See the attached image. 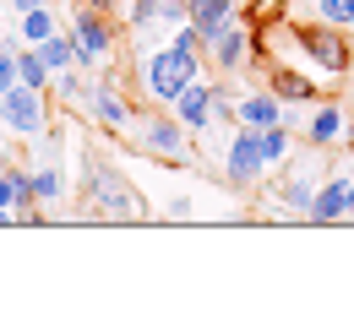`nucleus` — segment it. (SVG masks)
Instances as JSON below:
<instances>
[{
    "label": "nucleus",
    "instance_id": "a878e982",
    "mask_svg": "<svg viewBox=\"0 0 354 315\" xmlns=\"http://www.w3.org/2000/svg\"><path fill=\"white\" fill-rule=\"evenodd\" d=\"M17 218H11V207H0V228H11Z\"/></svg>",
    "mask_w": 354,
    "mask_h": 315
},
{
    "label": "nucleus",
    "instance_id": "20e7f679",
    "mask_svg": "<svg viewBox=\"0 0 354 315\" xmlns=\"http://www.w3.org/2000/svg\"><path fill=\"white\" fill-rule=\"evenodd\" d=\"M71 44H77V71L104 65V60H109V49H115L109 11H93V6H82V11L71 17Z\"/></svg>",
    "mask_w": 354,
    "mask_h": 315
},
{
    "label": "nucleus",
    "instance_id": "c756f323",
    "mask_svg": "<svg viewBox=\"0 0 354 315\" xmlns=\"http://www.w3.org/2000/svg\"><path fill=\"white\" fill-rule=\"evenodd\" d=\"M349 136H354V120H349Z\"/></svg>",
    "mask_w": 354,
    "mask_h": 315
},
{
    "label": "nucleus",
    "instance_id": "6ab92c4d",
    "mask_svg": "<svg viewBox=\"0 0 354 315\" xmlns=\"http://www.w3.org/2000/svg\"><path fill=\"white\" fill-rule=\"evenodd\" d=\"M17 17H22V39H28V44H44L49 33H60L55 6H33V11H17Z\"/></svg>",
    "mask_w": 354,
    "mask_h": 315
},
{
    "label": "nucleus",
    "instance_id": "4468645a",
    "mask_svg": "<svg viewBox=\"0 0 354 315\" xmlns=\"http://www.w3.org/2000/svg\"><path fill=\"white\" fill-rule=\"evenodd\" d=\"M344 136V103L338 98H322V109L310 114V125H306V141L310 147H333Z\"/></svg>",
    "mask_w": 354,
    "mask_h": 315
},
{
    "label": "nucleus",
    "instance_id": "393cba45",
    "mask_svg": "<svg viewBox=\"0 0 354 315\" xmlns=\"http://www.w3.org/2000/svg\"><path fill=\"white\" fill-rule=\"evenodd\" d=\"M33 6H55V0H11V11H33Z\"/></svg>",
    "mask_w": 354,
    "mask_h": 315
},
{
    "label": "nucleus",
    "instance_id": "f03ea898",
    "mask_svg": "<svg viewBox=\"0 0 354 315\" xmlns=\"http://www.w3.org/2000/svg\"><path fill=\"white\" fill-rule=\"evenodd\" d=\"M82 207H77V218H93V223H142L147 218V207H142V196H136V185L115 169V163H104V158H88L82 163Z\"/></svg>",
    "mask_w": 354,
    "mask_h": 315
},
{
    "label": "nucleus",
    "instance_id": "0eeeda50",
    "mask_svg": "<svg viewBox=\"0 0 354 315\" xmlns=\"http://www.w3.org/2000/svg\"><path fill=\"white\" fill-rule=\"evenodd\" d=\"M131 131L153 158H185V125H180L169 109L164 114H147V120H131Z\"/></svg>",
    "mask_w": 354,
    "mask_h": 315
},
{
    "label": "nucleus",
    "instance_id": "c85d7f7f",
    "mask_svg": "<svg viewBox=\"0 0 354 315\" xmlns=\"http://www.w3.org/2000/svg\"><path fill=\"white\" fill-rule=\"evenodd\" d=\"M251 6H257V11H262V6H272V0H251Z\"/></svg>",
    "mask_w": 354,
    "mask_h": 315
},
{
    "label": "nucleus",
    "instance_id": "9d476101",
    "mask_svg": "<svg viewBox=\"0 0 354 315\" xmlns=\"http://www.w3.org/2000/svg\"><path fill=\"white\" fill-rule=\"evenodd\" d=\"M60 196H66V169H60V147L49 141L44 152H39V169H33V201L49 212Z\"/></svg>",
    "mask_w": 354,
    "mask_h": 315
},
{
    "label": "nucleus",
    "instance_id": "aec40b11",
    "mask_svg": "<svg viewBox=\"0 0 354 315\" xmlns=\"http://www.w3.org/2000/svg\"><path fill=\"white\" fill-rule=\"evenodd\" d=\"M310 196H316V190H310V180L278 185V201H283V207H295V212H306V218H310Z\"/></svg>",
    "mask_w": 354,
    "mask_h": 315
},
{
    "label": "nucleus",
    "instance_id": "2eb2a0df",
    "mask_svg": "<svg viewBox=\"0 0 354 315\" xmlns=\"http://www.w3.org/2000/svg\"><path fill=\"white\" fill-rule=\"evenodd\" d=\"M245 44H251V33H245L240 22H229L218 39H213L207 54H213V65H218V71H240V65H245Z\"/></svg>",
    "mask_w": 354,
    "mask_h": 315
},
{
    "label": "nucleus",
    "instance_id": "9b49d317",
    "mask_svg": "<svg viewBox=\"0 0 354 315\" xmlns=\"http://www.w3.org/2000/svg\"><path fill=\"white\" fill-rule=\"evenodd\" d=\"M234 120H240V125H251V131H262V125H278V120H283V98H278L272 88L245 92V98L234 103Z\"/></svg>",
    "mask_w": 354,
    "mask_h": 315
},
{
    "label": "nucleus",
    "instance_id": "f257e3e1",
    "mask_svg": "<svg viewBox=\"0 0 354 315\" xmlns=\"http://www.w3.org/2000/svg\"><path fill=\"white\" fill-rule=\"evenodd\" d=\"M202 54H207V49H202V33H196L191 22H180L175 33H169V44L153 49V54H147V65H142V82H147V92H153V98L169 109L180 92L202 77Z\"/></svg>",
    "mask_w": 354,
    "mask_h": 315
},
{
    "label": "nucleus",
    "instance_id": "a211bd4d",
    "mask_svg": "<svg viewBox=\"0 0 354 315\" xmlns=\"http://www.w3.org/2000/svg\"><path fill=\"white\" fill-rule=\"evenodd\" d=\"M17 82H28V88H39V92H49V82H55V71L44 65V54H39L33 44L17 54Z\"/></svg>",
    "mask_w": 354,
    "mask_h": 315
},
{
    "label": "nucleus",
    "instance_id": "f3484780",
    "mask_svg": "<svg viewBox=\"0 0 354 315\" xmlns=\"http://www.w3.org/2000/svg\"><path fill=\"white\" fill-rule=\"evenodd\" d=\"M39 54H44V65L60 77V71H77V44H71V33H49L44 44H33Z\"/></svg>",
    "mask_w": 354,
    "mask_h": 315
},
{
    "label": "nucleus",
    "instance_id": "b1692460",
    "mask_svg": "<svg viewBox=\"0 0 354 315\" xmlns=\"http://www.w3.org/2000/svg\"><path fill=\"white\" fill-rule=\"evenodd\" d=\"M82 6H93V11H109V17L120 11V0H82Z\"/></svg>",
    "mask_w": 354,
    "mask_h": 315
},
{
    "label": "nucleus",
    "instance_id": "7ed1b4c3",
    "mask_svg": "<svg viewBox=\"0 0 354 315\" xmlns=\"http://www.w3.org/2000/svg\"><path fill=\"white\" fill-rule=\"evenodd\" d=\"M0 125L11 136H39L49 131V103L39 88H28V82H11V88L0 92Z\"/></svg>",
    "mask_w": 354,
    "mask_h": 315
},
{
    "label": "nucleus",
    "instance_id": "412c9836",
    "mask_svg": "<svg viewBox=\"0 0 354 315\" xmlns=\"http://www.w3.org/2000/svg\"><path fill=\"white\" fill-rule=\"evenodd\" d=\"M316 17H322V22H333V28H349V22H354V0H322V6H316Z\"/></svg>",
    "mask_w": 354,
    "mask_h": 315
},
{
    "label": "nucleus",
    "instance_id": "ddd939ff",
    "mask_svg": "<svg viewBox=\"0 0 354 315\" xmlns=\"http://www.w3.org/2000/svg\"><path fill=\"white\" fill-rule=\"evenodd\" d=\"M349 218V180H327L316 196H310V223H344Z\"/></svg>",
    "mask_w": 354,
    "mask_h": 315
},
{
    "label": "nucleus",
    "instance_id": "5701e85b",
    "mask_svg": "<svg viewBox=\"0 0 354 315\" xmlns=\"http://www.w3.org/2000/svg\"><path fill=\"white\" fill-rule=\"evenodd\" d=\"M11 82H17V54H11V49H0V92L11 88Z\"/></svg>",
    "mask_w": 354,
    "mask_h": 315
},
{
    "label": "nucleus",
    "instance_id": "bb28decb",
    "mask_svg": "<svg viewBox=\"0 0 354 315\" xmlns=\"http://www.w3.org/2000/svg\"><path fill=\"white\" fill-rule=\"evenodd\" d=\"M0 169H11V152H6V147H0Z\"/></svg>",
    "mask_w": 354,
    "mask_h": 315
},
{
    "label": "nucleus",
    "instance_id": "423d86ee",
    "mask_svg": "<svg viewBox=\"0 0 354 315\" xmlns=\"http://www.w3.org/2000/svg\"><path fill=\"white\" fill-rule=\"evenodd\" d=\"M272 169L262 152V131H251V125H240V136L229 141V152H223V174H229V185H257Z\"/></svg>",
    "mask_w": 354,
    "mask_h": 315
},
{
    "label": "nucleus",
    "instance_id": "2f4dec72",
    "mask_svg": "<svg viewBox=\"0 0 354 315\" xmlns=\"http://www.w3.org/2000/svg\"><path fill=\"white\" fill-rule=\"evenodd\" d=\"M349 28H354V22H349Z\"/></svg>",
    "mask_w": 354,
    "mask_h": 315
},
{
    "label": "nucleus",
    "instance_id": "dca6fc26",
    "mask_svg": "<svg viewBox=\"0 0 354 315\" xmlns=\"http://www.w3.org/2000/svg\"><path fill=\"white\" fill-rule=\"evenodd\" d=\"M267 88L278 92L283 103H316V82L300 77V71H283L278 60H272V77H267Z\"/></svg>",
    "mask_w": 354,
    "mask_h": 315
},
{
    "label": "nucleus",
    "instance_id": "39448f33",
    "mask_svg": "<svg viewBox=\"0 0 354 315\" xmlns=\"http://www.w3.org/2000/svg\"><path fill=\"white\" fill-rule=\"evenodd\" d=\"M295 44L306 49L327 77H344V71H349V39H344V28H333V22H300V28H295Z\"/></svg>",
    "mask_w": 354,
    "mask_h": 315
},
{
    "label": "nucleus",
    "instance_id": "cd10ccee",
    "mask_svg": "<svg viewBox=\"0 0 354 315\" xmlns=\"http://www.w3.org/2000/svg\"><path fill=\"white\" fill-rule=\"evenodd\" d=\"M349 218H354V180H349Z\"/></svg>",
    "mask_w": 354,
    "mask_h": 315
},
{
    "label": "nucleus",
    "instance_id": "1a4fd4ad",
    "mask_svg": "<svg viewBox=\"0 0 354 315\" xmlns=\"http://www.w3.org/2000/svg\"><path fill=\"white\" fill-rule=\"evenodd\" d=\"M185 22L202 33V49H213V39L234 22V0H185Z\"/></svg>",
    "mask_w": 354,
    "mask_h": 315
},
{
    "label": "nucleus",
    "instance_id": "4be33fe9",
    "mask_svg": "<svg viewBox=\"0 0 354 315\" xmlns=\"http://www.w3.org/2000/svg\"><path fill=\"white\" fill-rule=\"evenodd\" d=\"M158 22V0H131V28H147Z\"/></svg>",
    "mask_w": 354,
    "mask_h": 315
},
{
    "label": "nucleus",
    "instance_id": "f8f14e48",
    "mask_svg": "<svg viewBox=\"0 0 354 315\" xmlns=\"http://www.w3.org/2000/svg\"><path fill=\"white\" fill-rule=\"evenodd\" d=\"M88 114L104 125V131H131V120H136V109L120 98L115 88H93V103H88Z\"/></svg>",
    "mask_w": 354,
    "mask_h": 315
},
{
    "label": "nucleus",
    "instance_id": "7c9ffc66",
    "mask_svg": "<svg viewBox=\"0 0 354 315\" xmlns=\"http://www.w3.org/2000/svg\"><path fill=\"white\" fill-rule=\"evenodd\" d=\"M0 6H6V0H0Z\"/></svg>",
    "mask_w": 354,
    "mask_h": 315
},
{
    "label": "nucleus",
    "instance_id": "6e6552de",
    "mask_svg": "<svg viewBox=\"0 0 354 315\" xmlns=\"http://www.w3.org/2000/svg\"><path fill=\"white\" fill-rule=\"evenodd\" d=\"M169 114H175L185 131H207V125H213V82H202V77H196V82L169 103Z\"/></svg>",
    "mask_w": 354,
    "mask_h": 315
}]
</instances>
